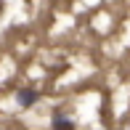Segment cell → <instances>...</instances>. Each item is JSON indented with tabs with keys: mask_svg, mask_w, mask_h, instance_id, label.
<instances>
[{
	"mask_svg": "<svg viewBox=\"0 0 130 130\" xmlns=\"http://www.w3.org/2000/svg\"><path fill=\"white\" fill-rule=\"evenodd\" d=\"M53 130H74V122L69 120L64 111H56V114H53Z\"/></svg>",
	"mask_w": 130,
	"mask_h": 130,
	"instance_id": "cell-2",
	"label": "cell"
},
{
	"mask_svg": "<svg viewBox=\"0 0 130 130\" xmlns=\"http://www.w3.org/2000/svg\"><path fill=\"white\" fill-rule=\"evenodd\" d=\"M37 98H40V93H37V90H32V88H21V90L16 93V101H19L21 109H29V106H35V104H37Z\"/></svg>",
	"mask_w": 130,
	"mask_h": 130,
	"instance_id": "cell-1",
	"label": "cell"
},
{
	"mask_svg": "<svg viewBox=\"0 0 130 130\" xmlns=\"http://www.w3.org/2000/svg\"><path fill=\"white\" fill-rule=\"evenodd\" d=\"M3 8H5V5H3V3H0V13H3Z\"/></svg>",
	"mask_w": 130,
	"mask_h": 130,
	"instance_id": "cell-3",
	"label": "cell"
}]
</instances>
